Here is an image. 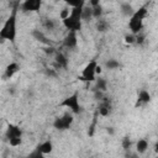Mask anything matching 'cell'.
I'll return each instance as SVG.
<instances>
[{
  "label": "cell",
  "mask_w": 158,
  "mask_h": 158,
  "mask_svg": "<svg viewBox=\"0 0 158 158\" xmlns=\"http://www.w3.org/2000/svg\"><path fill=\"white\" fill-rule=\"evenodd\" d=\"M143 42H144V36L141 35V33H138L137 35V38H136V44H142Z\"/></svg>",
  "instance_id": "cell-28"
},
{
  "label": "cell",
  "mask_w": 158,
  "mask_h": 158,
  "mask_svg": "<svg viewBox=\"0 0 158 158\" xmlns=\"http://www.w3.org/2000/svg\"><path fill=\"white\" fill-rule=\"evenodd\" d=\"M28 157H30V158H33V157L41 158V157H43V154H42V153H41V152H40V151H38V149L36 148V149H35V151H33L32 153H30V154H28Z\"/></svg>",
  "instance_id": "cell-27"
},
{
  "label": "cell",
  "mask_w": 158,
  "mask_h": 158,
  "mask_svg": "<svg viewBox=\"0 0 158 158\" xmlns=\"http://www.w3.org/2000/svg\"><path fill=\"white\" fill-rule=\"evenodd\" d=\"M136 10L133 9V6H132V4H130L128 1H125V2H121V5H120V12H121V15L122 16H125V17H131L132 15H133V12H135Z\"/></svg>",
  "instance_id": "cell-16"
},
{
  "label": "cell",
  "mask_w": 158,
  "mask_h": 158,
  "mask_svg": "<svg viewBox=\"0 0 158 158\" xmlns=\"http://www.w3.org/2000/svg\"><path fill=\"white\" fill-rule=\"evenodd\" d=\"M63 46L68 49H74L78 46V32L68 31L67 36L63 38Z\"/></svg>",
  "instance_id": "cell-10"
},
{
  "label": "cell",
  "mask_w": 158,
  "mask_h": 158,
  "mask_svg": "<svg viewBox=\"0 0 158 158\" xmlns=\"http://www.w3.org/2000/svg\"><path fill=\"white\" fill-rule=\"evenodd\" d=\"M120 67H121V63L115 58H110V59H107L105 62V68L109 69V70H116Z\"/></svg>",
  "instance_id": "cell-19"
},
{
  "label": "cell",
  "mask_w": 158,
  "mask_h": 158,
  "mask_svg": "<svg viewBox=\"0 0 158 158\" xmlns=\"http://www.w3.org/2000/svg\"><path fill=\"white\" fill-rule=\"evenodd\" d=\"M62 107H65L68 109L69 111H72L74 115H79L83 112V106L80 104V100H79V93L75 91L73 93L72 95L67 96L63 99V101L59 104Z\"/></svg>",
  "instance_id": "cell-5"
},
{
  "label": "cell",
  "mask_w": 158,
  "mask_h": 158,
  "mask_svg": "<svg viewBox=\"0 0 158 158\" xmlns=\"http://www.w3.org/2000/svg\"><path fill=\"white\" fill-rule=\"evenodd\" d=\"M102 14H104V9H102L101 4L98 5V6H95V7H93V17L94 19H96V20L101 19L102 17Z\"/></svg>",
  "instance_id": "cell-22"
},
{
  "label": "cell",
  "mask_w": 158,
  "mask_h": 158,
  "mask_svg": "<svg viewBox=\"0 0 158 158\" xmlns=\"http://www.w3.org/2000/svg\"><path fill=\"white\" fill-rule=\"evenodd\" d=\"M85 6V0H83L79 5L70 7V12L68 16H65L64 19H62V23L63 26L68 30V31H74V32H79L81 30L83 26V9Z\"/></svg>",
  "instance_id": "cell-2"
},
{
  "label": "cell",
  "mask_w": 158,
  "mask_h": 158,
  "mask_svg": "<svg viewBox=\"0 0 158 158\" xmlns=\"http://www.w3.org/2000/svg\"><path fill=\"white\" fill-rule=\"evenodd\" d=\"M136 38H137V35H135V33L130 32V33L125 35L123 41H125V43H126V44H135V43H136Z\"/></svg>",
  "instance_id": "cell-24"
},
{
  "label": "cell",
  "mask_w": 158,
  "mask_h": 158,
  "mask_svg": "<svg viewBox=\"0 0 158 158\" xmlns=\"http://www.w3.org/2000/svg\"><path fill=\"white\" fill-rule=\"evenodd\" d=\"M17 9H19L17 5H15L11 9L9 17L5 20V22L1 26V30H0L1 41H9L11 43L15 42L16 35H17Z\"/></svg>",
  "instance_id": "cell-1"
},
{
  "label": "cell",
  "mask_w": 158,
  "mask_h": 158,
  "mask_svg": "<svg viewBox=\"0 0 158 158\" xmlns=\"http://www.w3.org/2000/svg\"><path fill=\"white\" fill-rule=\"evenodd\" d=\"M22 135H23V131L20 126L14 125V123H7L5 137L11 147H17L22 143Z\"/></svg>",
  "instance_id": "cell-4"
},
{
  "label": "cell",
  "mask_w": 158,
  "mask_h": 158,
  "mask_svg": "<svg viewBox=\"0 0 158 158\" xmlns=\"http://www.w3.org/2000/svg\"><path fill=\"white\" fill-rule=\"evenodd\" d=\"M112 112V101L110 98L104 96L101 100H99V105H98V114L102 117H107L110 116Z\"/></svg>",
  "instance_id": "cell-9"
},
{
  "label": "cell",
  "mask_w": 158,
  "mask_h": 158,
  "mask_svg": "<svg viewBox=\"0 0 158 158\" xmlns=\"http://www.w3.org/2000/svg\"><path fill=\"white\" fill-rule=\"evenodd\" d=\"M64 2H65V5L67 6H70V7H73V6H77V5H79L83 0H63Z\"/></svg>",
  "instance_id": "cell-26"
},
{
  "label": "cell",
  "mask_w": 158,
  "mask_h": 158,
  "mask_svg": "<svg viewBox=\"0 0 158 158\" xmlns=\"http://www.w3.org/2000/svg\"><path fill=\"white\" fill-rule=\"evenodd\" d=\"M46 74L48 75V77H57V73L54 72V69H46Z\"/></svg>",
  "instance_id": "cell-29"
},
{
  "label": "cell",
  "mask_w": 158,
  "mask_h": 158,
  "mask_svg": "<svg viewBox=\"0 0 158 158\" xmlns=\"http://www.w3.org/2000/svg\"><path fill=\"white\" fill-rule=\"evenodd\" d=\"M74 122V114L72 111H67L60 116H57L53 121V127L57 131H67L72 127Z\"/></svg>",
  "instance_id": "cell-7"
},
{
  "label": "cell",
  "mask_w": 158,
  "mask_h": 158,
  "mask_svg": "<svg viewBox=\"0 0 158 158\" xmlns=\"http://www.w3.org/2000/svg\"><path fill=\"white\" fill-rule=\"evenodd\" d=\"M42 25H43V27L46 30H49V31L54 30V27H56V22H54L53 19H44L43 22H42Z\"/></svg>",
  "instance_id": "cell-23"
},
{
  "label": "cell",
  "mask_w": 158,
  "mask_h": 158,
  "mask_svg": "<svg viewBox=\"0 0 158 158\" xmlns=\"http://www.w3.org/2000/svg\"><path fill=\"white\" fill-rule=\"evenodd\" d=\"M43 0H23L21 4V11L26 14L40 12Z\"/></svg>",
  "instance_id": "cell-8"
},
{
  "label": "cell",
  "mask_w": 158,
  "mask_h": 158,
  "mask_svg": "<svg viewBox=\"0 0 158 158\" xmlns=\"http://www.w3.org/2000/svg\"><path fill=\"white\" fill-rule=\"evenodd\" d=\"M148 146H149V143H148V141L146 138H139L136 142V152L138 154H144L147 152V149H148Z\"/></svg>",
  "instance_id": "cell-17"
},
{
  "label": "cell",
  "mask_w": 158,
  "mask_h": 158,
  "mask_svg": "<svg viewBox=\"0 0 158 158\" xmlns=\"http://www.w3.org/2000/svg\"><path fill=\"white\" fill-rule=\"evenodd\" d=\"M36 148H37L43 156L49 154V153H52V151H53V142H52L51 139H46V141L41 142L40 144H37Z\"/></svg>",
  "instance_id": "cell-15"
},
{
  "label": "cell",
  "mask_w": 158,
  "mask_h": 158,
  "mask_svg": "<svg viewBox=\"0 0 158 158\" xmlns=\"http://www.w3.org/2000/svg\"><path fill=\"white\" fill-rule=\"evenodd\" d=\"M81 17H83V21H90L91 19H94L93 17V7L90 6H84V9H83V15H81Z\"/></svg>",
  "instance_id": "cell-21"
},
{
  "label": "cell",
  "mask_w": 158,
  "mask_h": 158,
  "mask_svg": "<svg viewBox=\"0 0 158 158\" xmlns=\"http://www.w3.org/2000/svg\"><path fill=\"white\" fill-rule=\"evenodd\" d=\"M154 152L158 153V142H156V144H154Z\"/></svg>",
  "instance_id": "cell-32"
},
{
  "label": "cell",
  "mask_w": 158,
  "mask_h": 158,
  "mask_svg": "<svg viewBox=\"0 0 158 158\" xmlns=\"http://www.w3.org/2000/svg\"><path fill=\"white\" fill-rule=\"evenodd\" d=\"M121 146H122V148L125 149V151H128L130 148H131V146H132V141H131V138L130 137H123L122 138V141H121Z\"/></svg>",
  "instance_id": "cell-25"
},
{
  "label": "cell",
  "mask_w": 158,
  "mask_h": 158,
  "mask_svg": "<svg viewBox=\"0 0 158 158\" xmlns=\"http://www.w3.org/2000/svg\"><path fill=\"white\" fill-rule=\"evenodd\" d=\"M19 70H20V64H19L17 62H10V63L6 65L5 70H4L2 78H4V79H11Z\"/></svg>",
  "instance_id": "cell-12"
},
{
  "label": "cell",
  "mask_w": 158,
  "mask_h": 158,
  "mask_svg": "<svg viewBox=\"0 0 158 158\" xmlns=\"http://www.w3.org/2000/svg\"><path fill=\"white\" fill-rule=\"evenodd\" d=\"M149 101H151V94H149V91L146 90V89H141V90L138 91V94H137V100H136L135 106H136V107H138V106H144V105H147Z\"/></svg>",
  "instance_id": "cell-11"
},
{
  "label": "cell",
  "mask_w": 158,
  "mask_h": 158,
  "mask_svg": "<svg viewBox=\"0 0 158 158\" xmlns=\"http://www.w3.org/2000/svg\"><path fill=\"white\" fill-rule=\"evenodd\" d=\"M95 28H96L98 32H100V33H105L106 31H109V28H110V23H109L106 20H104V19L101 17V19L96 20Z\"/></svg>",
  "instance_id": "cell-18"
},
{
  "label": "cell",
  "mask_w": 158,
  "mask_h": 158,
  "mask_svg": "<svg viewBox=\"0 0 158 158\" xmlns=\"http://www.w3.org/2000/svg\"><path fill=\"white\" fill-rule=\"evenodd\" d=\"M98 65L99 64H98V62L95 59L89 60L85 64V67L83 68V70H81L80 75L78 77V79L81 80V81H85V83H94L96 80V74H98L96 69H98Z\"/></svg>",
  "instance_id": "cell-6"
},
{
  "label": "cell",
  "mask_w": 158,
  "mask_h": 158,
  "mask_svg": "<svg viewBox=\"0 0 158 158\" xmlns=\"http://www.w3.org/2000/svg\"><path fill=\"white\" fill-rule=\"evenodd\" d=\"M148 16V10H147V6H141L138 7L133 15L128 19V23H127V27L130 30V32L135 33V35H138L142 32L143 30V25H144V20L146 17Z\"/></svg>",
  "instance_id": "cell-3"
},
{
  "label": "cell",
  "mask_w": 158,
  "mask_h": 158,
  "mask_svg": "<svg viewBox=\"0 0 158 158\" xmlns=\"http://www.w3.org/2000/svg\"><path fill=\"white\" fill-rule=\"evenodd\" d=\"M31 36H32L37 42H40V43H42V44H46V46H49V44H51V42H49V40L47 38V36H46L41 30H38V28H33V30L31 31Z\"/></svg>",
  "instance_id": "cell-14"
},
{
  "label": "cell",
  "mask_w": 158,
  "mask_h": 158,
  "mask_svg": "<svg viewBox=\"0 0 158 158\" xmlns=\"http://www.w3.org/2000/svg\"><path fill=\"white\" fill-rule=\"evenodd\" d=\"M95 83V86H94V89H98V90H101V91H106L107 90V81H106V79H104V78H96V80L94 81Z\"/></svg>",
  "instance_id": "cell-20"
},
{
  "label": "cell",
  "mask_w": 158,
  "mask_h": 158,
  "mask_svg": "<svg viewBox=\"0 0 158 158\" xmlns=\"http://www.w3.org/2000/svg\"><path fill=\"white\" fill-rule=\"evenodd\" d=\"M100 1H101V0H89V4H90L91 7H95V6L100 5Z\"/></svg>",
  "instance_id": "cell-30"
},
{
  "label": "cell",
  "mask_w": 158,
  "mask_h": 158,
  "mask_svg": "<svg viewBox=\"0 0 158 158\" xmlns=\"http://www.w3.org/2000/svg\"><path fill=\"white\" fill-rule=\"evenodd\" d=\"M54 63H56V67H57V68L67 69V68H68V63H69V60H68L67 56H65L63 52L57 51V52L54 53Z\"/></svg>",
  "instance_id": "cell-13"
},
{
  "label": "cell",
  "mask_w": 158,
  "mask_h": 158,
  "mask_svg": "<svg viewBox=\"0 0 158 158\" xmlns=\"http://www.w3.org/2000/svg\"><path fill=\"white\" fill-rule=\"evenodd\" d=\"M106 132H107L109 135H114V133H115V130H114V127H107V128H106Z\"/></svg>",
  "instance_id": "cell-31"
}]
</instances>
